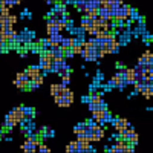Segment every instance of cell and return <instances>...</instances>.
Returning a JSON list of instances; mask_svg holds the SVG:
<instances>
[{
	"label": "cell",
	"instance_id": "cell-1",
	"mask_svg": "<svg viewBox=\"0 0 153 153\" xmlns=\"http://www.w3.org/2000/svg\"><path fill=\"white\" fill-rule=\"evenodd\" d=\"M129 16H130V6L123 3V5L117 9V14H115V17H113L112 20H120V19L127 20V19H129Z\"/></svg>",
	"mask_w": 153,
	"mask_h": 153
},
{
	"label": "cell",
	"instance_id": "cell-2",
	"mask_svg": "<svg viewBox=\"0 0 153 153\" xmlns=\"http://www.w3.org/2000/svg\"><path fill=\"white\" fill-rule=\"evenodd\" d=\"M127 141H124V139H118L117 144L110 147V152H115V153H126L127 152Z\"/></svg>",
	"mask_w": 153,
	"mask_h": 153
},
{
	"label": "cell",
	"instance_id": "cell-3",
	"mask_svg": "<svg viewBox=\"0 0 153 153\" xmlns=\"http://www.w3.org/2000/svg\"><path fill=\"white\" fill-rule=\"evenodd\" d=\"M106 135V130H104V127L103 126H100L98 123L94 126V143L95 141H101V139L104 138Z\"/></svg>",
	"mask_w": 153,
	"mask_h": 153
},
{
	"label": "cell",
	"instance_id": "cell-4",
	"mask_svg": "<svg viewBox=\"0 0 153 153\" xmlns=\"http://www.w3.org/2000/svg\"><path fill=\"white\" fill-rule=\"evenodd\" d=\"M17 124H19V123H17V120L14 118V115L9 112V113L6 115V118H5V129L11 132V129H12L14 126H17Z\"/></svg>",
	"mask_w": 153,
	"mask_h": 153
},
{
	"label": "cell",
	"instance_id": "cell-5",
	"mask_svg": "<svg viewBox=\"0 0 153 153\" xmlns=\"http://www.w3.org/2000/svg\"><path fill=\"white\" fill-rule=\"evenodd\" d=\"M61 29L58 28V25L55 23V20L52 19H48V34L52 35V34H58Z\"/></svg>",
	"mask_w": 153,
	"mask_h": 153
},
{
	"label": "cell",
	"instance_id": "cell-6",
	"mask_svg": "<svg viewBox=\"0 0 153 153\" xmlns=\"http://www.w3.org/2000/svg\"><path fill=\"white\" fill-rule=\"evenodd\" d=\"M112 124H113V127H115V130L120 132L121 129H124V127L129 124V121H127L126 118H115V120L112 121Z\"/></svg>",
	"mask_w": 153,
	"mask_h": 153
},
{
	"label": "cell",
	"instance_id": "cell-7",
	"mask_svg": "<svg viewBox=\"0 0 153 153\" xmlns=\"http://www.w3.org/2000/svg\"><path fill=\"white\" fill-rule=\"evenodd\" d=\"M94 25H95V23H94V19H91L89 16H84V17L81 19V28H83L86 32H87L89 29H91V28L94 26Z\"/></svg>",
	"mask_w": 153,
	"mask_h": 153
},
{
	"label": "cell",
	"instance_id": "cell-8",
	"mask_svg": "<svg viewBox=\"0 0 153 153\" xmlns=\"http://www.w3.org/2000/svg\"><path fill=\"white\" fill-rule=\"evenodd\" d=\"M55 103H57L60 107H69V106L72 104V100H69V98H66V97L60 95V97H55Z\"/></svg>",
	"mask_w": 153,
	"mask_h": 153
},
{
	"label": "cell",
	"instance_id": "cell-9",
	"mask_svg": "<svg viewBox=\"0 0 153 153\" xmlns=\"http://www.w3.org/2000/svg\"><path fill=\"white\" fill-rule=\"evenodd\" d=\"M65 87L68 86H63V84H52L51 86V94H52V97H60L63 94V91H65Z\"/></svg>",
	"mask_w": 153,
	"mask_h": 153
},
{
	"label": "cell",
	"instance_id": "cell-10",
	"mask_svg": "<svg viewBox=\"0 0 153 153\" xmlns=\"http://www.w3.org/2000/svg\"><path fill=\"white\" fill-rule=\"evenodd\" d=\"M25 72H26V74H28V76L32 80V78H35L37 75H40V74H42V69L38 68V66H29Z\"/></svg>",
	"mask_w": 153,
	"mask_h": 153
},
{
	"label": "cell",
	"instance_id": "cell-11",
	"mask_svg": "<svg viewBox=\"0 0 153 153\" xmlns=\"http://www.w3.org/2000/svg\"><path fill=\"white\" fill-rule=\"evenodd\" d=\"M11 113L14 115V118L17 120V123H19V124H22V121L25 120V115H23L22 109H20V107H16V109H12V110H11Z\"/></svg>",
	"mask_w": 153,
	"mask_h": 153
},
{
	"label": "cell",
	"instance_id": "cell-12",
	"mask_svg": "<svg viewBox=\"0 0 153 153\" xmlns=\"http://www.w3.org/2000/svg\"><path fill=\"white\" fill-rule=\"evenodd\" d=\"M124 74H126L127 84H133L135 83V71L133 69H124Z\"/></svg>",
	"mask_w": 153,
	"mask_h": 153
},
{
	"label": "cell",
	"instance_id": "cell-13",
	"mask_svg": "<svg viewBox=\"0 0 153 153\" xmlns=\"http://www.w3.org/2000/svg\"><path fill=\"white\" fill-rule=\"evenodd\" d=\"M14 84H16L19 89H22V91H29V81H25V80H22V78H16Z\"/></svg>",
	"mask_w": 153,
	"mask_h": 153
},
{
	"label": "cell",
	"instance_id": "cell-14",
	"mask_svg": "<svg viewBox=\"0 0 153 153\" xmlns=\"http://www.w3.org/2000/svg\"><path fill=\"white\" fill-rule=\"evenodd\" d=\"M23 115H25V118H34L35 117V110L32 107H26V106H20Z\"/></svg>",
	"mask_w": 153,
	"mask_h": 153
},
{
	"label": "cell",
	"instance_id": "cell-15",
	"mask_svg": "<svg viewBox=\"0 0 153 153\" xmlns=\"http://www.w3.org/2000/svg\"><path fill=\"white\" fill-rule=\"evenodd\" d=\"M61 35L60 32L58 34H52V35H49V42H51V46H60V42H61Z\"/></svg>",
	"mask_w": 153,
	"mask_h": 153
},
{
	"label": "cell",
	"instance_id": "cell-16",
	"mask_svg": "<svg viewBox=\"0 0 153 153\" xmlns=\"http://www.w3.org/2000/svg\"><path fill=\"white\" fill-rule=\"evenodd\" d=\"M60 48H61L63 51H65V49H71V48H72V38H61Z\"/></svg>",
	"mask_w": 153,
	"mask_h": 153
},
{
	"label": "cell",
	"instance_id": "cell-17",
	"mask_svg": "<svg viewBox=\"0 0 153 153\" xmlns=\"http://www.w3.org/2000/svg\"><path fill=\"white\" fill-rule=\"evenodd\" d=\"M138 133L135 132V130H132L130 132V135H129V138H127V143H129V144H133V146H136L138 144Z\"/></svg>",
	"mask_w": 153,
	"mask_h": 153
},
{
	"label": "cell",
	"instance_id": "cell-18",
	"mask_svg": "<svg viewBox=\"0 0 153 153\" xmlns=\"http://www.w3.org/2000/svg\"><path fill=\"white\" fill-rule=\"evenodd\" d=\"M66 152H68V153H76V152H78V144H76V141H75V143H71V144H68V147H66Z\"/></svg>",
	"mask_w": 153,
	"mask_h": 153
},
{
	"label": "cell",
	"instance_id": "cell-19",
	"mask_svg": "<svg viewBox=\"0 0 153 153\" xmlns=\"http://www.w3.org/2000/svg\"><path fill=\"white\" fill-rule=\"evenodd\" d=\"M75 135L78 136V135H83L84 133V123H80V124H76L75 126V129H74Z\"/></svg>",
	"mask_w": 153,
	"mask_h": 153
},
{
	"label": "cell",
	"instance_id": "cell-20",
	"mask_svg": "<svg viewBox=\"0 0 153 153\" xmlns=\"http://www.w3.org/2000/svg\"><path fill=\"white\" fill-rule=\"evenodd\" d=\"M52 136H54V130L48 129V127H43V130H42V138H52Z\"/></svg>",
	"mask_w": 153,
	"mask_h": 153
},
{
	"label": "cell",
	"instance_id": "cell-21",
	"mask_svg": "<svg viewBox=\"0 0 153 153\" xmlns=\"http://www.w3.org/2000/svg\"><path fill=\"white\" fill-rule=\"evenodd\" d=\"M69 83H71V74L61 75V84H63V86H68Z\"/></svg>",
	"mask_w": 153,
	"mask_h": 153
},
{
	"label": "cell",
	"instance_id": "cell-22",
	"mask_svg": "<svg viewBox=\"0 0 153 153\" xmlns=\"http://www.w3.org/2000/svg\"><path fill=\"white\" fill-rule=\"evenodd\" d=\"M63 97H66V98H69V100H72L74 101V92L71 91V89H68V87H65V91H63V94H61Z\"/></svg>",
	"mask_w": 153,
	"mask_h": 153
},
{
	"label": "cell",
	"instance_id": "cell-23",
	"mask_svg": "<svg viewBox=\"0 0 153 153\" xmlns=\"http://www.w3.org/2000/svg\"><path fill=\"white\" fill-rule=\"evenodd\" d=\"M37 152H42V153H49L51 150H49V147L48 146H45V144H38V149H37Z\"/></svg>",
	"mask_w": 153,
	"mask_h": 153
},
{
	"label": "cell",
	"instance_id": "cell-24",
	"mask_svg": "<svg viewBox=\"0 0 153 153\" xmlns=\"http://www.w3.org/2000/svg\"><path fill=\"white\" fill-rule=\"evenodd\" d=\"M17 23V16H8V25H12V26H14V25Z\"/></svg>",
	"mask_w": 153,
	"mask_h": 153
},
{
	"label": "cell",
	"instance_id": "cell-25",
	"mask_svg": "<svg viewBox=\"0 0 153 153\" xmlns=\"http://www.w3.org/2000/svg\"><path fill=\"white\" fill-rule=\"evenodd\" d=\"M143 37H144V40H146V43H147V45H150V43H152V40H153L152 35H150L149 32H146V31L143 32Z\"/></svg>",
	"mask_w": 153,
	"mask_h": 153
},
{
	"label": "cell",
	"instance_id": "cell-26",
	"mask_svg": "<svg viewBox=\"0 0 153 153\" xmlns=\"http://www.w3.org/2000/svg\"><path fill=\"white\" fill-rule=\"evenodd\" d=\"M129 17H132V20H138V19H139L138 11H136V9H133V8H130V16H129Z\"/></svg>",
	"mask_w": 153,
	"mask_h": 153
},
{
	"label": "cell",
	"instance_id": "cell-27",
	"mask_svg": "<svg viewBox=\"0 0 153 153\" xmlns=\"http://www.w3.org/2000/svg\"><path fill=\"white\" fill-rule=\"evenodd\" d=\"M120 46H121V45H120L118 40H117V43H115L113 48H112V52H110V54H118V52H120Z\"/></svg>",
	"mask_w": 153,
	"mask_h": 153
},
{
	"label": "cell",
	"instance_id": "cell-28",
	"mask_svg": "<svg viewBox=\"0 0 153 153\" xmlns=\"http://www.w3.org/2000/svg\"><path fill=\"white\" fill-rule=\"evenodd\" d=\"M75 8H76V11H80V12H84V2L75 3Z\"/></svg>",
	"mask_w": 153,
	"mask_h": 153
},
{
	"label": "cell",
	"instance_id": "cell-29",
	"mask_svg": "<svg viewBox=\"0 0 153 153\" xmlns=\"http://www.w3.org/2000/svg\"><path fill=\"white\" fill-rule=\"evenodd\" d=\"M112 121H113V118H112V115H110L109 110H107V112H106V124H107V123H112Z\"/></svg>",
	"mask_w": 153,
	"mask_h": 153
},
{
	"label": "cell",
	"instance_id": "cell-30",
	"mask_svg": "<svg viewBox=\"0 0 153 153\" xmlns=\"http://www.w3.org/2000/svg\"><path fill=\"white\" fill-rule=\"evenodd\" d=\"M81 101H84V103H87V104H89V103H91V97H84Z\"/></svg>",
	"mask_w": 153,
	"mask_h": 153
},
{
	"label": "cell",
	"instance_id": "cell-31",
	"mask_svg": "<svg viewBox=\"0 0 153 153\" xmlns=\"http://www.w3.org/2000/svg\"><path fill=\"white\" fill-rule=\"evenodd\" d=\"M117 68H118V69H124V65H123L121 61H118V63H117Z\"/></svg>",
	"mask_w": 153,
	"mask_h": 153
},
{
	"label": "cell",
	"instance_id": "cell-32",
	"mask_svg": "<svg viewBox=\"0 0 153 153\" xmlns=\"http://www.w3.org/2000/svg\"><path fill=\"white\" fill-rule=\"evenodd\" d=\"M20 55H22V57H26L28 54H26V51H25V49H20Z\"/></svg>",
	"mask_w": 153,
	"mask_h": 153
},
{
	"label": "cell",
	"instance_id": "cell-33",
	"mask_svg": "<svg viewBox=\"0 0 153 153\" xmlns=\"http://www.w3.org/2000/svg\"><path fill=\"white\" fill-rule=\"evenodd\" d=\"M2 43H6V42H5V38H3V34L0 32V45H2Z\"/></svg>",
	"mask_w": 153,
	"mask_h": 153
},
{
	"label": "cell",
	"instance_id": "cell-34",
	"mask_svg": "<svg viewBox=\"0 0 153 153\" xmlns=\"http://www.w3.org/2000/svg\"><path fill=\"white\" fill-rule=\"evenodd\" d=\"M66 3H71V5H75L76 0H66Z\"/></svg>",
	"mask_w": 153,
	"mask_h": 153
},
{
	"label": "cell",
	"instance_id": "cell-35",
	"mask_svg": "<svg viewBox=\"0 0 153 153\" xmlns=\"http://www.w3.org/2000/svg\"><path fill=\"white\" fill-rule=\"evenodd\" d=\"M49 3H54L55 5V3H60V0H49Z\"/></svg>",
	"mask_w": 153,
	"mask_h": 153
},
{
	"label": "cell",
	"instance_id": "cell-36",
	"mask_svg": "<svg viewBox=\"0 0 153 153\" xmlns=\"http://www.w3.org/2000/svg\"><path fill=\"white\" fill-rule=\"evenodd\" d=\"M80 2H84V0H76V3H80Z\"/></svg>",
	"mask_w": 153,
	"mask_h": 153
}]
</instances>
